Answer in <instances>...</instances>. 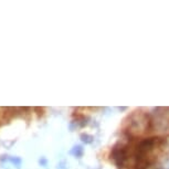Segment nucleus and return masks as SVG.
<instances>
[{
	"label": "nucleus",
	"mask_w": 169,
	"mask_h": 169,
	"mask_svg": "<svg viewBox=\"0 0 169 169\" xmlns=\"http://www.w3.org/2000/svg\"><path fill=\"white\" fill-rule=\"evenodd\" d=\"M81 154H82V148L80 146L75 147V155L76 156H81Z\"/></svg>",
	"instance_id": "f257e3e1"
}]
</instances>
